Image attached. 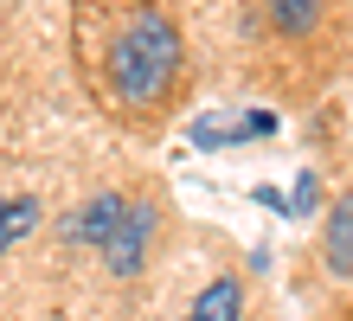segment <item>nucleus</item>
<instances>
[{
    "label": "nucleus",
    "mask_w": 353,
    "mask_h": 321,
    "mask_svg": "<svg viewBox=\"0 0 353 321\" xmlns=\"http://www.w3.org/2000/svg\"><path fill=\"white\" fill-rule=\"evenodd\" d=\"M257 135H276V116H270V110L199 116V122H193V142H199V148H238V142H257Z\"/></svg>",
    "instance_id": "3"
},
{
    "label": "nucleus",
    "mask_w": 353,
    "mask_h": 321,
    "mask_svg": "<svg viewBox=\"0 0 353 321\" xmlns=\"http://www.w3.org/2000/svg\"><path fill=\"white\" fill-rule=\"evenodd\" d=\"M122 212H129V200H122V193H97V200L84 206V212H71V219H65V238L71 244H110V231L122 225Z\"/></svg>",
    "instance_id": "4"
},
{
    "label": "nucleus",
    "mask_w": 353,
    "mask_h": 321,
    "mask_svg": "<svg viewBox=\"0 0 353 321\" xmlns=\"http://www.w3.org/2000/svg\"><path fill=\"white\" fill-rule=\"evenodd\" d=\"M32 225H39V200H26V193H19V200H7V193H0V251L19 244Z\"/></svg>",
    "instance_id": "8"
},
{
    "label": "nucleus",
    "mask_w": 353,
    "mask_h": 321,
    "mask_svg": "<svg viewBox=\"0 0 353 321\" xmlns=\"http://www.w3.org/2000/svg\"><path fill=\"white\" fill-rule=\"evenodd\" d=\"M308 206H315V174L296 180V200H289V212H308Z\"/></svg>",
    "instance_id": "9"
},
{
    "label": "nucleus",
    "mask_w": 353,
    "mask_h": 321,
    "mask_svg": "<svg viewBox=\"0 0 353 321\" xmlns=\"http://www.w3.org/2000/svg\"><path fill=\"white\" fill-rule=\"evenodd\" d=\"M327 270L353 276V193L334 200V219H327Z\"/></svg>",
    "instance_id": "6"
},
{
    "label": "nucleus",
    "mask_w": 353,
    "mask_h": 321,
    "mask_svg": "<svg viewBox=\"0 0 353 321\" xmlns=\"http://www.w3.org/2000/svg\"><path fill=\"white\" fill-rule=\"evenodd\" d=\"M321 13H327V0H270V19H276V32H289V39L315 32Z\"/></svg>",
    "instance_id": "7"
},
{
    "label": "nucleus",
    "mask_w": 353,
    "mask_h": 321,
    "mask_svg": "<svg viewBox=\"0 0 353 321\" xmlns=\"http://www.w3.org/2000/svg\"><path fill=\"white\" fill-rule=\"evenodd\" d=\"M186 321H244V289L232 276H219V283L199 289V302L186 309Z\"/></svg>",
    "instance_id": "5"
},
{
    "label": "nucleus",
    "mask_w": 353,
    "mask_h": 321,
    "mask_svg": "<svg viewBox=\"0 0 353 321\" xmlns=\"http://www.w3.org/2000/svg\"><path fill=\"white\" fill-rule=\"evenodd\" d=\"M180 77V26L174 13L141 7L116 26L110 58H103V90L116 110H154Z\"/></svg>",
    "instance_id": "1"
},
{
    "label": "nucleus",
    "mask_w": 353,
    "mask_h": 321,
    "mask_svg": "<svg viewBox=\"0 0 353 321\" xmlns=\"http://www.w3.org/2000/svg\"><path fill=\"white\" fill-rule=\"evenodd\" d=\"M148 238H154V206H135L122 212V225L110 231V244H103V264H110L116 276H135L141 264H148Z\"/></svg>",
    "instance_id": "2"
}]
</instances>
